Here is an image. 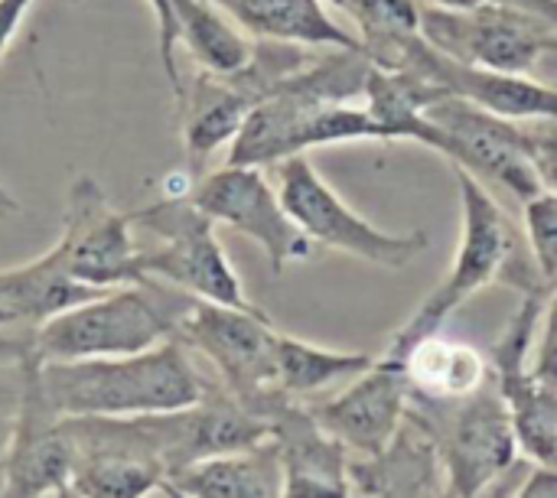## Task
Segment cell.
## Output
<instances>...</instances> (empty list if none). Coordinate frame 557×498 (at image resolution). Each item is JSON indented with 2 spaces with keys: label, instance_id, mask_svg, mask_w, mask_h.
<instances>
[{
  "label": "cell",
  "instance_id": "obj_7",
  "mask_svg": "<svg viewBox=\"0 0 557 498\" xmlns=\"http://www.w3.org/2000/svg\"><path fill=\"white\" fill-rule=\"evenodd\" d=\"M274 186L281 192L287 215L320 248L352 254V258L385 267V271H405L431 248L428 232L392 235V232L375 228L369 219H362L320 176V170L307 160V153L274 163Z\"/></svg>",
  "mask_w": 557,
  "mask_h": 498
},
{
  "label": "cell",
  "instance_id": "obj_27",
  "mask_svg": "<svg viewBox=\"0 0 557 498\" xmlns=\"http://www.w3.org/2000/svg\"><path fill=\"white\" fill-rule=\"evenodd\" d=\"M522 130H525L529 160L535 166L542 189L557 192V117L522 121Z\"/></svg>",
  "mask_w": 557,
  "mask_h": 498
},
{
  "label": "cell",
  "instance_id": "obj_6",
  "mask_svg": "<svg viewBox=\"0 0 557 498\" xmlns=\"http://www.w3.org/2000/svg\"><path fill=\"white\" fill-rule=\"evenodd\" d=\"M277 336L281 333L258 307H225L196 297L173 333V339L215 369L228 395L264 418L284 395L277 391Z\"/></svg>",
  "mask_w": 557,
  "mask_h": 498
},
{
  "label": "cell",
  "instance_id": "obj_15",
  "mask_svg": "<svg viewBox=\"0 0 557 498\" xmlns=\"http://www.w3.org/2000/svg\"><path fill=\"white\" fill-rule=\"evenodd\" d=\"M268 421L284 463V496H352L349 450L320 427L310 408L281 395Z\"/></svg>",
  "mask_w": 557,
  "mask_h": 498
},
{
  "label": "cell",
  "instance_id": "obj_32",
  "mask_svg": "<svg viewBox=\"0 0 557 498\" xmlns=\"http://www.w3.org/2000/svg\"><path fill=\"white\" fill-rule=\"evenodd\" d=\"M20 212H23V206L16 202V196H13L10 189L0 183V222H3V219H13V215H20Z\"/></svg>",
  "mask_w": 557,
  "mask_h": 498
},
{
  "label": "cell",
  "instance_id": "obj_14",
  "mask_svg": "<svg viewBox=\"0 0 557 498\" xmlns=\"http://www.w3.org/2000/svg\"><path fill=\"white\" fill-rule=\"evenodd\" d=\"M408 408L411 382L401 362L379 356L362 375L352 378L343 395L310 411L320 427L349 450V457H372L395 440L408 418Z\"/></svg>",
  "mask_w": 557,
  "mask_h": 498
},
{
  "label": "cell",
  "instance_id": "obj_11",
  "mask_svg": "<svg viewBox=\"0 0 557 498\" xmlns=\"http://www.w3.org/2000/svg\"><path fill=\"white\" fill-rule=\"evenodd\" d=\"M428 117L437 127V153L454 166L473 173L480 183L509 189L519 202L542 192L522 121H509L457 95L434 101Z\"/></svg>",
  "mask_w": 557,
  "mask_h": 498
},
{
  "label": "cell",
  "instance_id": "obj_9",
  "mask_svg": "<svg viewBox=\"0 0 557 498\" xmlns=\"http://www.w3.org/2000/svg\"><path fill=\"white\" fill-rule=\"evenodd\" d=\"M49 254L72 281L91 290H111L144 281L140 248L134 241V219L131 212L111 206L95 176L72 179L65 192L62 228L59 238L49 245Z\"/></svg>",
  "mask_w": 557,
  "mask_h": 498
},
{
  "label": "cell",
  "instance_id": "obj_25",
  "mask_svg": "<svg viewBox=\"0 0 557 498\" xmlns=\"http://www.w3.org/2000/svg\"><path fill=\"white\" fill-rule=\"evenodd\" d=\"M525 238L529 254L539 277L555 287L557 284V192L542 189L539 196L525 199Z\"/></svg>",
  "mask_w": 557,
  "mask_h": 498
},
{
  "label": "cell",
  "instance_id": "obj_13",
  "mask_svg": "<svg viewBox=\"0 0 557 498\" xmlns=\"http://www.w3.org/2000/svg\"><path fill=\"white\" fill-rule=\"evenodd\" d=\"M379 65V62H375ZM388 69H411L424 78L437 82L457 98H467L493 114H503L509 121H539V117H557V88L535 82L532 75H512L496 72L483 65H467L441 49H434L421 33L405 39L401 49L382 62Z\"/></svg>",
  "mask_w": 557,
  "mask_h": 498
},
{
  "label": "cell",
  "instance_id": "obj_18",
  "mask_svg": "<svg viewBox=\"0 0 557 498\" xmlns=\"http://www.w3.org/2000/svg\"><path fill=\"white\" fill-rule=\"evenodd\" d=\"M163 496H284L281 450L274 437H268L248 450L196 460L166 480Z\"/></svg>",
  "mask_w": 557,
  "mask_h": 498
},
{
  "label": "cell",
  "instance_id": "obj_33",
  "mask_svg": "<svg viewBox=\"0 0 557 498\" xmlns=\"http://www.w3.org/2000/svg\"><path fill=\"white\" fill-rule=\"evenodd\" d=\"M434 7H447V10H473V7H483L490 0H431Z\"/></svg>",
  "mask_w": 557,
  "mask_h": 498
},
{
  "label": "cell",
  "instance_id": "obj_5",
  "mask_svg": "<svg viewBox=\"0 0 557 498\" xmlns=\"http://www.w3.org/2000/svg\"><path fill=\"white\" fill-rule=\"evenodd\" d=\"M411 411L424 421V427L431 431L441 450L447 493L454 496L490 493L512 470L519 453V437L493 375L476 391L457 401H421L418 408L411 404Z\"/></svg>",
  "mask_w": 557,
  "mask_h": 498
},
{
  "label": "cell",
  "instance_id": "obj_23",
  "mask_svg": "<svg viewBox=\"0 0 557 498\" xmlns=\"http://www.w3.org/2000/svg\"><path fill=\"white\" fill-rule=\"evenodd\" d=\"M372 362L375 356H366V352H333V349H320L313 343L281 333L277 336V391L300 401L343 378L362 375Z\"/></svg>",
  "mask_w": 557,
  "mask_h": 498
},
{
  "label": "cell",
  "instance_id": "obj_12",
  "mask_svg": "<svg viewBox=\"0 0 557 498\" xmlns=\"http://www.w3.org/2000/svg\"><path fill=\"white\" fill-rule=\"evenodd\" d=\"M75 466V434L69 418H59L39 395L36 359L29 349L0 463V496H69Z\"/></svg>",
  "mask_w": 557,
  "mask_h": 498
},
{
  "label": "cell",
  "instance_id": "obj_16",
  "mask_svg": "<svg viewBox=\"0 0 557 498\" xmlns=\"http://www.w3.org/2000/svg\"><path fill=\"white\" fill-rule=\"evenodd\" d=\"M258 101H261V91L251 85L245 72L212 75L199 69V75L186 85L176 108H180L186 170L196 179L202 176V166L222 147H232V140L238 137L242 124L248 121Z\"/></svg>",
  "mask_w": 557,
  "mask_h": 498
},
{
  "label": "cell",
  "instance_id": "obj_29",
  "mask_svg": "<svg viewBox=\"0 0 557 498\" xmlns=\"http://www.w3.org/2000/svg\"><path fill=\"white\" fill-rule=\"evenodd\" d=\"M33 3L36 0H0V62L10 52V46H13L26 13L33 10Z\"/></svg>",
  "mask_w": 557,
  "mask_h": 498
},
{
  "label": "cell",
  "instance_id": "obj_4",
  "mask_svg": "<svg viewBox=\"0 0 557 498\" xmlns=\"http://www.w3.org/2000/svg\"><path fill=\"white\" fill-rule=\"evenodd\" d=\"M131 219L134 228L157 238L153 248H140V277L170 284L196 300L255 307L215 235V222L189 196H160L131 212Z\"/></svg>",
  "mask_w": 557,
  "mask_h": 498
},
{
  "label": "cell",
  "instance_id": "obj_8",
  "mask_svg": "<svg viewBox=\"0 0 557 498\" xmlns=\"http://www.w3.org/2000/svg\"><path fill=\"white\" fill-rule=\"evenodd\" d=\"M421 36L457 62L512 75H532L545 52H557L555 26L512 0H490L473 10L421 3Z\"/></svg>",
  "mask_w": 557,
  "mask_h": 498
},
{
  "label": "cell",
  "instance_id": "obj_30",
  "mask_svg": "<svg viewBox=\"0 0 557 498\" xmlns=\"http://www.w3.org/2000/svg\"><path fill=\"white\" fill-rule=\"evenodd\" d=\"M516 493L519 496H557V466L539 463V470L529 473V480Z\"/></svg>",
  "mask_w": 557,
  "mask_h": 498
},
{
  "label": "cell",
  "instance_id": "obj_2",
  "mask_svg": "<svg viewBox=\"0 0 557 498\" xmlns=\"http://www.w3.org/2000/svg\"><path fill=\"white\" fill-rule=\"evenodd\" d=\"M457 186H460V212H463V228H460V245L454 254L450 271L444 281L431 290V297L408 316V323L392 336L385 346V359H401L405 349L431 333H441L450 313H457L470 297H476L483 287L493 281H506L512 287L539 290L548 287L539 274L532 277V258L525 261L519 232L512 219L503 212V206L490 196V189L467 170L454 166Z\"/></svg>",
  "mask_w": 557,
  "mask_h": 498
},
{
  "label": "cell",
  "instance_id": "obj_19",
  "mask_svg": "<svg viewBox=\"0 0 557 498\" xmlns=\"http://www.w3.org/2000/svg\"><path fill=\"white\" fill-rule=\"evenodd\" d=\"M248 36L294 42L307 49H366V42L339 26L323 0H212Z\"/></svg>",
  "mask_w": 557,
  "mask_h": 498
},
{
  "label": "cell",
  "instance_id": "obj_1",
  "mask_svg": "<svg viewBox=\"0 0 557 498\" xmlns=\"http://www.w3.org/2000/svg\"><path fill=\"white\" fill-rule=\"evenodd\" d=\"M36 385L59 418L166 414L199 404L212 388L180 339H163L144 352L111 359H36Z\"/></svg>",
  "mask_w": 557,
  "mask_h": 498
},
{
  "label": "cell",
  "instance_id": "obj_28",
  "mask_svg": "<svg viewBox=\"0 0 557 498\" xmlns=\"http://www.w3.org/2000/svg\"><path fill=\"white\" fill-rule=\"evenodd\" d=\"M535 375L557 388V287L552 294V303L542 316V336H539V352H535V362H532Z\"/></svg>",
  "mask_w": 557,
  "mask_h": 498
},
{
  "label": "cell",
  "instance_id": "obj_10",
  "mask_svg": "<svg viewBox=\"0 0 557 498\" xmlns=\"http://www.w3.org/2000/svg\"><path fill=\"white\" fill-rule=\"evenodd\" d=\"M189 199L215 222L255 241L274 274H284L290 264L310 261L313 241L287 215L277 186L264 176V166L222 163L212 173H202Z\"/></svg>",
  "mask_w": 557,
  "mask_h": 498
},
{
  "label": "cell",
  "instance_id": "obj_20",
  "mask_svg": "<svg viewBox=\"0 0 557 498\" xmlns=\"http://www.w3.org/2000/svg\"><path fill=\"white\" fill-rule=\"evenodd\" d=\"M95 294H101V290H91V287L72 281L46 248L33 261L0 271V333H7V329L33 333L49 316H55Z\"/></svg>",
  "mask_w": 557,
  "mask_h": 498
},
{
  "label": "cell",
  "instance_id": "obj_22",
  "mask_svg": "<svg viewBox=\"0 0 557 498\" xmlns=\"http://www.w3.org/2000/svg\"><path fill=\"white\" fill-rule=\"evenodd\" d=\"M176 36L202 72L235 75L255 55V39L212 0H176Z\"/></svg>",
  "mask_w": 557,
  "mask_h": 498
},
{
  "label": "cell",
  "instance_id": "obj_31",
  "mask_svg": "<svg viewBox=\"0 0 557 498\" xmlns=\"http://www.w3.org/2000/svg\"><path fill=\"white\" fill-rule=\"evenodd\" d=\"M512 3H519V7H525V10H532V13H539L548 26H555L557 29V0H512Z\"/></svg>",
  "mask_w": 557,
  "mask_h": 498
},
{
  "label": "cell",
  "instance_id": "obj_24",
  "mask_svg": "<svg viewBox=\"0 0 557 498\" xmlns=\"http://www.w3.org/2000/svg\"><path fill=\"white\" fill-rule=\"evenodd\" d=\"M352 16L372 62H388L405 39L421 33V0H326Z\"/></svg>",
  "mask_w": 557,
  "mask_h": 498
},
{
  "label": "cell",
  "instance_id": "obj_3",
  "mask_svg": "<svg viewBox=\"0 0 557 498\" xmlns=\"http://www.w3.org/2000/svg\"><path fill=\"white\" fill-rule=\"evenodd\" d=\"M189 300L183 290L153 277L121 284L49 316L29 333V349L39 362L134 356L173 339Z\"/></svg>",
  "mask_w": 557,
  "mask_h": 498
},
{
  "label": "cell",
  "instance_id": "obj_17",
  "mask_svg": "<svg viewBox=\"0 0 557 498\" xmlns=\"http://www.w3.org/2000/svg\"><path fill=\"white\" fill-rule=\"evenodd\" d=\"M352 496H441L447 473L424 421L408 408L395 440L372 457H349Z\"/></svg>",
  "mask_w": 557,
  "mask_h": 498
},
{
  "label": "cell",
  "instance_id": "obj_21",
  "mask_svg": "<svg viewBox=\"0 0 557 498\" xmlns=\"http://www.w3.org/2000/svg\"><path fill=\"white\" fill-rule=\"evenodd\" d=\"M398 362L411 382V398L421 401H457L493 375L486 356L467 343L444 339L441 333L411 343Z\"/></svg>",
  "mask_w": 557,
  "mask_h": 498
},
{
  "label": "cell",
  "instance_id": "obj_26",
  "mask_svg": "<svg viewBox=\"0 0 557 498\" xmlns=\"http://www.w3.org/2000/svg\"><path fill=\"white\" fill-rule=\"evenodd\" d=\"M150 13H153V26H157V52L170 82L173 98L180 101L186 91V82L180 75V62H176V49H180V36H176V0H147Z\"/></svg>",
  "mask_w": 557,
  "mask_h": 498
}]
</instances>
